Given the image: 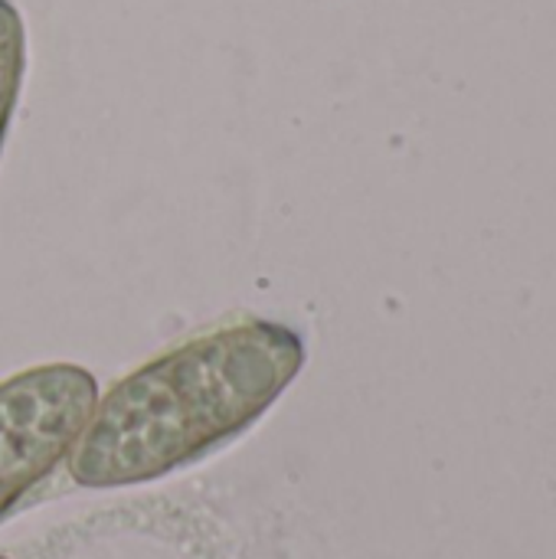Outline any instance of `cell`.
I'll return each instance as SVG.
<instances>
[{"instance_id":"cell-1","label":"cell","mask_w":556,"mask_h":559,"mask_svg":"<svg viewBox=\"0 0 556 559\" xmlns=\"http://www.w3.org/2000/svg\"><path fill=\"white\" fill-rule=\"evenodd\" d=\"M305 367V341L279 321H239L147 360L98 396L66 455L82 488L170 475L249 429Z\"/></svg>"},{"instance_id":"cell-2","label":"cell","mask_w":556,"mask_h":559,"mask_svg":"<svg viewBox=\"0 0 556 559\" xmlns=\"http://www.w3.org/2000/svg\"><path fill=\"white\" fill-rule=\"evenodd\" d=\"M98 403L79 364H39L0 383V518L72 452Z\"/></svg>"},{"instance_id":"cell-3","label":"cell","mask_w":556,"mask_h":559,"mask_svg":"<svg viewBox=\"0 0 556 559\" xmlns=\"http://www.w3.org/2000/svg\"><path fill=\"white\" fill-rule=\"evenodd\" d=\"M26 69V33L16 7L10 0H0V147L10 128V115L20 95Z\"/></svg>"},{"instance_id":"cell-4","label":"cell","mask_w":556,"mask_h":559,"mask_svg":"<svg viewBox=\"0 0 556 559\" xmlns=\"http://www.w3.org/2000/svg\"><path fill=\"white\" fill-rule=\"evenodd\" d=\"M0 559H7V557H0Z\"/></svg>"}]
</instances>
